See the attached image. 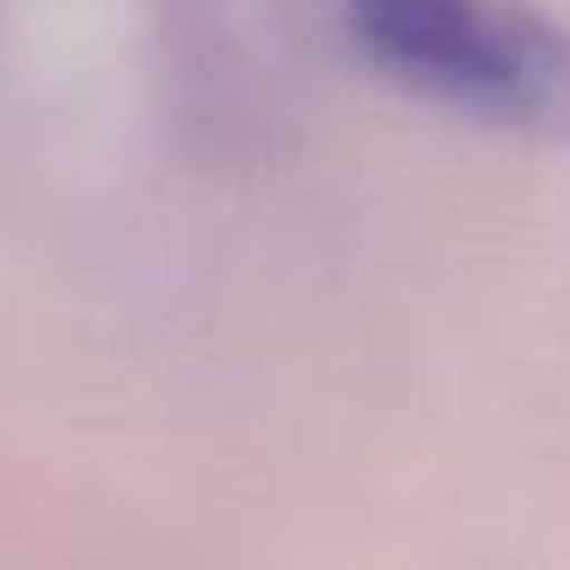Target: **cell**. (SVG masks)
<instances>
[{
	"instance_id": "1",
	"label": "cell",
	"mask_w": 570,
	"mask_h": 570,
	"mask_svg": "<svg viewBox=\"0 0 570 570\" xmlns=\"http://www.w3.org/2000/svg\"><path fill=\"white\" fill-rule=\"evenodd\" d=\"M356 56L399 92L503 141H570V26L546 0H337Z\"/></svg>"
}]
</instances>
